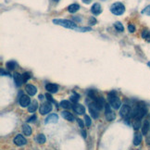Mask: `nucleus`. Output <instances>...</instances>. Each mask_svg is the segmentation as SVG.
<instances>
[{
  "label": "nucleus",
  "instance_id": "423d86ee",
  "mask_svg": "<svg viewBox=\"0 0 150 150\" xmlns=\"http://www.w3.org/2000/svg\"><path fill=\"white\" fill-rule=\"evenodd\" d=\"M131 113H132L131 107L127 105H123V107H121V110L120 111V115L123 119H128L131 117Z\"/></svg>",
  "mask_w": 150,
  "mask_h": 150
},
{
  "label": "nucleus",
  "instance_id": "5701e85b",
  "mask_svg": "<svg viewBox=\"0 0 150 150\" xmlns=\"http://www.w3.org/2000/svg\"><path fill=\"white\" fill-rule=\"evenodd\" d=\"M6 67L8 70H14V69H16V67H17V62L14 60H10L6 63Z\"/></svg>",
  "mask_w": 150,
  "mask_h": 150
},
{
  "label": "nucleus",
  "instance_id": "aec40b11",
  "mask_svg": "<svg viewBox=\"0 0 150 150\" xmlns=\"http://www.w3.org/2000/svg\"><path fill=\"white\" fill-rule=\"evenodd\" d=\"M141 142H142V134L140 133H136L133 137V144L134 146H138V144H141Z\"/></svg>",
  "mask_w": 150,
  "mask_h": 150
},
{
  "label": "nucleus",
  "instance_id": "72a5a7b5",
  "mask_svg": "<svg viewBox=\"0 0 150 150\" xmlns=\"http://www.w3.org/2000/svg\"><path fill=\"white\" fill-rule=\"evenodd\" d=\"M141 126V124H140V121L139 120H135L133 122V128H134V130H138L139 128H140Z\"/></svg>",
  "mask_w": 150,
  "mask_h": 150
},
{
  "label": "nucleus",
  "instance_id": "2f4dec72",
  "mask_svg": "<svg viewBox=\"0 0 150 150\" xmlns=\"http://www.w3.org/2000/svg\"><path fill=\"white\" fill-rule=\"evenodd\" d=\"M142 13L147 15V16H150V5H148L147 7H146L142 10Z\"/></svg>",
  "mask_w": 150,
  "mask_h": 150
},
{
  "label": "nucleus",
  "instance_id": "4c0bfd02",
  "mask_svg": "<svg viewBox=\"0 0 150 150\" xmlns=\"http://www.w3.org/2000/svg\"><path fill=\"white\" fill-rule=\"evenodd\" d=\"M78 121V124H79V126L82 128V129H84V121H82V120H81V119H79V120L78 121Z\"/></svg>",
  "mask_w": 150,
  "mask_h": 150
},
{
  "label": "nucleus",
  "instance_id": "9d476101",
  "mask_svg": "<svg viewBox=\"0 0 150 150\" xmlns=\"http://www.w3.org/2000/svg\"><path fill=\"white\" fill-rule=\"evenodd\" d=\"M94 104L96 105V107L98 108V110H102V108L104 107V106L106 105V103H105L104 98L101 96H97L94 100Z\"/></svg>",
  "mask_w": 150,
  "mask_h": 150
},
{
  "label": "nucleus",
  "instance_id": "c9c22d12",
  "mask_svg": "<svg viewBox=\"0 0 150 150\" xmlns=\"http://www.w3.org/2000/svg\"><path fill=\"white\" fill-rule=\"evenodd\" d=\"M96 23H97V20H96V18L91 17V18L89 19V24H90V25H96Z\"/></svg>",
  "mask_w": 150,
  "mask_h": 150
},
{
  "label": "nucleus",
  "instance_id": "c85d7f7f",
  "mask_svg": "<svg viewBox=\"0 0 150 150\" xmlns=\"http://www.w3.org/2000/svg\"><path fill=\"white\" fill-rule=\"evenodd\" d=\"M75 30L77 31V32L84 33V32H90V31H92V28L91 27H77Z\"/></svg>",
  "mask_w": 150,
  "mask_h": 150
},
{
  "label": "nucleus",
  "instance_id": "f03ea898",
  "mask_svg": "<svg viewBox=\"0 0 150 150\" xmlns=\"http://www.w3.org/2000/svg\"><path fill=\"white\" fill-rule=\"evenodd\" d=\"M108 100H110V105L112 108L119 110V108L121 107V102L120 100V98L116 96L115 92H110V94H108Z\"/></svg>",
  "mask_w": 150,
  "mask_h": 150
},
{
  "label": "nucleus",
  "instance_id": "37998d69",
  "mask_svg": "<svg viewBox=\"0 0 150 150\" xmlns=\"http://www.w3.org/2000/svg\"><path fill=\"white\" fill-rule=\"evenodd\" d=\"M91 1H92V0H82V2L85 3V4H89Z\"/></svg>",
  "mask_w": 150,
  "mask_h": 150
},
{
  "label": "nucleus",
  "instance_id": "7c9ffc66",
  "mask_svg": "<svg viewBox=\"0 0 150 150\" xmlns=\"http://www.w3.org/2000/svg\"><path fill=\"white\" fill-rule=\"evenodd\" d=\"M79 98H80V95L76 94V93L74 92L73 96H70V100H71V102H73V103H75V104H77V101L79 100Z\"/></svg>",
  "mask_w": 150,
  "mask_h": 150
},
{
  "label": "nucleus",
  "instance_id": "ea45409f",
  "mask_svg": "<svg viewBox=\"0 0 150 150\" xmlns=\"http://www.w3.org/2000/svg\"><path fill=\"white\" fill-rule=\"evenodd\" d=\"M1 75L4 76V75H9L7 71H4V70H1Z\"/></svg>",
  "mask_w": 150,
  "mask_h": 150
},
{
  "label": "nucleus",
  "instance_id": "c03bdc74",
  "mask_svg": "<svg viewBox=\"0 0 150 150\" xmlns=\"http://www.w3.org/2000/svg\"><path fill=\"white\" fill-rule=\"evenodd\" d=\"M39 99H40V100L44 99V96H43V95H40V96H39Z\"/></svg>",
  "mask_w": 150,
  "mask_h": 150
},
{
  "label": "nucleus",
  "instance_id": "412c9836",
  "mask_svg": "<svg viewBox=\"0 0 150 150\" xmlns=\"http://www.w3.org/2000/svg\"><path fill=\"white\" fill-rule=\"evenodd\" d=\"M80 9V6L78 4H71L68 7V11L70 13H75Z\"/></svg>",
  "mask_w": 150,
  "mask_h": 150
},
{
  "label": "nucleus",
  "instance_id": "b1692460",
  "mask_svg": "<svg viewBox=\"0 0 150 150\" xmlns=\"http://www.w3.org/2000/svg\"><path fill=\"white\" fill-rule=\"evenodd\" d=\"M142 37L147 40V42H150V31L149 30H144L142 33Z\"/></svg>",
  "mask_w": 150,
  "mask_h": 150
},
{
  "label": "nucleus",
  "instance_id": "a18cd8bd",
  "mask_svg": "<svg viewBox=\"0 0 150 150\" xmlns=\"http://www.w3.org/2000/svg\"><path fill=\"white\" fill-rule=\"evenodd\" d=\"M147 143H148V144H150V137L147 139Z\"/></svg>",
  "mask_w": 150,
  "mask_h": 150
},
{
  "label": "nucleus",
  "instance_id": "393cba45",
  "mask_svg": "<svg viewBox=\"0 0 150 150\" xmlns=\"http://www.w3.org/2000/svg\"><path fill=\"white\" fill-rule=\"evenodd\" d=\"M36 141H37V143H39V144H45V136L44 135L43 133H39L37 136H36Z\"/></svg>",
  "mask_w": 150,
  "mask_h": 150
},
{
  "label": "nucleus",
  "instance_id": "c756f323",
  "mask_svg": "<svg viewBox=\"0 0 150 150\" xmlns=\"http://www.w3.org/2000/svg\"><path fill=\"white\" fill-rule=\"evenodd\" d=\"M31 77H32V74H31L30 72H24V73L22 74L23 82H27V81L31 79Z\"/></svg>",
  "mask_w": 150,
  "mask_h": 150
},
{
  "label": "nucleus",
  "instance_id": "1a4fd4ad",
  "mask_svg": "<svg viewBox=\"0 0 150 150\" xmlns=\"http://www.w3.org/2000/svg\"><path fill=\"white\" fill-rule=\"evenodd\" d=\"M14 143L16 146L22 147V146H24V144L27 143V141H26V139L22 135V134H18V135L14 138Z\"/></svg>",
  "mask_w": 150,
  "mask_h": 150
},
{
  "label": "nucleus",
  "instance_id": "f3484780",
  "mask_svg": "<svg viewBox=\"0 0 150 150\" xmlns=\"http://www.w3.org/2000/svg\"><path fill=\"white\" fill-rule=\"evenodd\" d=\"M26 92L28 93L29 96H34L36 93H37V89H36V87L32 85V84H28L26 85V88H25Z\"/></svg>",
  "mask_w": 150,
  "mask_h": 150
},
{
  "label": "nucleus",
  "instance_id": "20e7f679",
  "mask_svg": "<svg viewBox=\"0 0 150 150\" xmlns=\"http://www.w3.org/2000/svg\"><path fill=\"white\" fill-rule=\"evenodd\" d=\"M110 11L114 15L120 16V15H122L124 12H125V7H124V5L121 2H116L111 5Z\"/></svg>",
  "mask_w": 150,
  "mask_h": 150
},
{
  "label": "nucleus",
  "instance_id": "a19ab883",
  "mask_svg": "<svg viewBox=\"0 0 150 150\" xmlns=\"http://www.w3.org/2000/svg\"><path fill=\"white\" fill-rule=\"evenodd\" d=\"M73 20H77V22H82V18H80V17H73Z\"/></svg>",
  "mask_w": 150,
  "mask_h": 150
},
{
  "label": "nucleus",
  "instance_id": "e433bc0d",
  "mask_svg": "<svg viewBox=\"0 0 150 150\" xmlns=\"http://www.w3.org/2000/svg\"><path fill=\"white\" fill-rule=\"evenodd\" d=\"M128 30H129V32H130V33H134V32H135V27H134V25H133V24H129L128 25Z\"/></svg>",
  "mask_w": 150,
  "mask_h": 150
},
{
  "label": "nucleus",
  "instance_id": "4be33fe9",
  "mask_svg": "<svg viewBox=\"0 0 150 150\" xmlns=\"http://www.w3.org/2000/svg\"><path fill=\"white\" fill-rule=\"evenodd\" d=\"M22 131L24 133L25 135H27V136H30L31 134H32V129H31V127L28 125V124H23V126H22Z\"/></svg>",
  "mask_w": 150,
  "mask_h": 150
},
{
  "label": "nucleus",
  "instance_id": "0eeeda50",
  "mask_svg": "<svg viewBox=\"0 0 150 150\" xmlns=\"http://www.w3.org/2000/svg\"><path fill=\"white\" fill-rule=\"evenodd\" d=\"M51 110H52V105H51V103L48 102V103H44L43 105H41L40 107V114L42 115H45L47 114V113H49Z\"/></svg>",
  "mask_w": 150,
  "mask_h": 150
},
{
  "label": "nucleus",
  "instance_id": "f8f14e48",
  "mask_svg": "<svg viewBox=\"0 0 150 150\" xmlns=\"http://www.w3.org/2000/svg\"><path fill=\"white\" fill-rule=\"evenodd\" d=\"M31 104V99L28 96H22V97L20 98V105L22 107H26Z\"/></svg>",
  "mask_w": 150,
  "mask_h": 150
},
{
  "label": "nucleus",
  "instance_id": "de8ad7c7",
  "mask_svg": "<svg viewBox=\"0 0 150 150\" xmlns=\"http://www.w3.org/2000/svg\"><path fill=\"white\" fill-rule=\"evenodd\" d=\"M53 1H55V2H58V1H59V0H53Z\"/></svg>",
  "mask_w": 150,
  "mask_h": 150
},
{
  "label": "nucleus",
  "instance_id": "6e6552de",
  "mask_svg": "<svg viewBox=\"0 0 150 150\" xmlns=\"http://www.w3.org/2000/svg\"><path fill=\"white\" fill-rule=\"evenodd\" d=\"M89 112H90V114L91 116L94 118V119H97L98 116H99V113H98V108L96 107V105L94 104V103H92V104L89 105Z\"/></svg>",
  "mask_w": 150,
  "mask_h": 150
},
{
  "label": "nucleus",
  "instance_id": "f704fd0d",
  "mask_svg": "<svg viewBox=\"0 0 150 150\" xmlns=\"http://www.w3.org/2000/svg\"><path fill=\"white\" fill-rule=\"evenodd\" d=\"M45 97H46V99H47L49 102H51V103H56V101L54 100V98L52 97V96H50V95L48 94V93L45 95Z\"/></svg>",
  "mask_w": 150,
  "mask_h": 150
},
{
  "label": "nucleus",
  "instance_id": "ddd939ff",
  "mask_svg": "<svg viewBox=\"0 0 150 150\" xmlns=\"http://www.w3.org/2000/svg\"><path fill=\"white\" fill-rule=\"evenodd\" d=\"M13 78H14V81L16 82V85L18 87H20L23 84V79H22V74H20L18 72H15L13 74Z\"/></svg>",
  "mask_w": 150,
  "mask_h": 150
},
{
  "label": "nucleus",
  "instance_id": "bb28decb",
  "mask_svg": "<svg viewBox=\"0 0 150 150\" xmlns=\"http://www.w3.org/2000/svg\"><path fill=\"white\" fill-rule=\"evenodd\" d=\"M114 27L116 28V30L118 31V32H123L124 31V27H123V25L120 22H116L114 23Z\"/></svg>",
  "mask_w": 150,
  "mask_h": 150
},
{
  "label": "nucleus",
  "instance_id": "2eb2a0df",
  "mask_svg": "<svg viewBox=\"0 0 150 150\" xmlns=\"http://www.w3.org/2000/svg\"><path fill=\"white\" fill-rule=\"evenodd\" d=\"M72 108H73V110L79 115H82L85 112L84 107L82 105H80V104H75L74 106H72Z\"/></svg>",
  "mask_w": 150,
  "mask_h": 150
},
{
  "label": "nucleus",
  "instance_id": "9b49d317",
  "mask_svg": "<svg viewBox=\"0 0 150 150\" xmlns=\"http://www.w3.org/2000/svg\"><path fill=\"white\" fill-rule=\"evenodd\" d=\"M91 12L95 15V16H97L102 12V8L100 6V4L98 3H95L91 8Z\"/></svg>",
  "mask_w": 150,
  "mask_h": 150
},
{
  "label": "nucleus",
  "instance_id": "f257e3e1",
  "mask_svg": "<svg viewBox=\"0 0 150 150\" xmlns=\"http://www.w3.org/2000/svg\"><path fill=\"white\" fill-rule=\"evenodd\" d=\"M53 23L56 25H59L67 29H72L75 30L77 28V24L70 20H63V19H54L53 20Z\"/></svg>",
  "mask_w": 150,
  "mask_h": 150
},
{
  "label": "nucleus",
  "instance_id": "49530a36",
  "mask_svg": "<svg viewBox=\"0 0 150 150\" xmlns=\"http://www.w3.org/2000/svg\"><path fill=\"white\" fill-rule=\"evenodd\" d=\"M147 66H148V67H150V61H149V62H147Z\"/></svg>",
  "mask_w": 150,
  "mask_h": 150
},
{
  "label": "nucleus",
  "instance_id": "a211bd4d",
  "mask_svg": "<svg viewBox=\"0 0 150 150\" xmlns=\"http://www.w3.org/2000/svg\"><path fill=\"white\" fill-rule=\"evenodd\" d=\"M61 115H62V117L65 119V120L69 121H73L75 120L74 116L72 115L71 113H70L69 111H63V112H61Z\"/></svg>",
  "mask_w": 150,
  "mask_h": 150
},
{
  "label": "nucleus",
  "instance_id": "58836bf2",
  "mask_svg": "<svg viewBox=\"0 0 150 150\" xmlns=\"http://www.w3.org/2000/svg\"><path fill=\"white\" fill-rule=\"evenodd\" d=\"M35 119H36V116L35 115H33L32 117L29 119V120H27V122H32V121H35Z\"/></svg>",
  "mask_w": 150,
  "mask_h": 150
},
{
  "label": "nucleus",
  "instance_id": "473e14b6",
  "mask_svg": "<svg viewBox=\"0 0 150 150\" xmlns=\"http://www.w3.org/2000/svg\"><path fill=\"white\" fill-rule=\"evenodd\" d=\"M84 121H85V125H86L87 127H89V126L91 125V123H92L90 117H89V116H87V115H85V116H84Z\"/></svg>",
  "mask_w": 150,
  "mask_h": 150
},
{
  "label": "nucleus",
  "instance_id": "39448f33",
  "mask_svg": "<svg viewBox=\"0 0 150 150\" xmlns=\"http://www.w3.org/2000/svg\"><path fill=\"white\" fill-rule=\"evenodd\" d=\"M105 116H106L107 121H112L113 120H115V118H116V114L111 110L110 105H108V104L105 105Z\"/></svg>",
  "mask_w": 150,
  "mask_h": 150
},
{
  "label": "nucleus",
  "instance_id": "a878e982",
  "mask_svg": "<svg viewBox=\"0 0 150 150\" xmlns=\"http://www.w3.org/2000/svg\"><path fill=\"white\" fill-rule=\"evenodd\" d=\"M148 130H149V123L148 121H144V125H143V128H142V134H144V135H146V134H147L148 133Z\"/></svg>",
  "mask_w": 150,
  "mask_h": 150
},
{
  "label": "nucleus",
  "instance_id": "cd10ccee",
  "mask_svg": "<svg viewBox=\"0 0 150 150\" xmlns=\"http://www.w3.org/2000/svg\"><path fill=\"white\" fill-rule=\"evenodd\" d=\"M60 106L63 107V108H66V110H69V108L71 107L70 106V103L69 101H67V100H64V101H61L60 102Z\"/></svg>",
  "mask_w": 150,
  "mask_h": 150
},
{
  "label": "nucleus",
  "instance_id": "6ab92c4d",
  "mask_svg": "<svg viewBox=\"0 0 150 150\" xmlns=\"http://www.w3.org/2000/svg\"><path fill=\"white\" fill-rule=\"evenodd\" d=\"M37 107H38V103H37V101L34 100L28 106V110L31 113H34L36 111V110H37Z\"/></svg>",
  "mask_w": 150,
  "mask_h": 150
},
{
  "label": "nucleus",
  "instance_id": "79ce46f5",
  "mask_svg": "<svg viewBox=\"0 0 150 150\" xmlns=\"http://www.w3.org/2000/svg\"><path fill=\"white\" fill-rule=\"evenodd\" d=\"M82 136H84V138H86V132L82 130Z\"/></svg>",
  "mask_w": 150,
  "mask_h": 150
},
{
  "label": "nucleus",
  "instance_id": "dca6fc26",
  "mask_svg": "<svg viewBox=\"0 0 150 150\" xmlns=\"http://www.w3.org/2000/svg\"><path fill=\"white\" fill-rule=\"evenodd\" d=\"M45 89L51 94H55V93L59 91V86L55 84H47L45 85Z\"/></svg>",
  "mask_w": 150,
  "mask_h": 150
},
{
  "label": "nucleus",
  "instance_id": "4468645a",
  "mask_svg": "<svg viewBox=\"0 0 150 150\" xmlns=\"http://www.w3.org/2000/svg\"><path fill=\"white\" fill-rule=\"evenodd\" d=\"M58 121H59V116L57 114H50L45 121V122L46 124H48V123H57Z\"/></svg>",
  "mask_w": 150,
  "mask_h": 150
},
{
  "label": "nucleus",
  "instance_id": "7ed1b4c3",
  "mask_svg": "<svg viewBox=\"0 0 150 150\" xmlns=\"http://www.w3.org/2000/svg\"><path fill=\"white\" fill-rule=\"evenodd\" d=\"M146 114H147V110L143 106L139 105L138 107H136L135 108H134V110H132L131 118H133V119H135V120L141 121V119Z\"/></svg>",
  "mask_w": 150,
  "mask_h": 150
}]
</instances>
